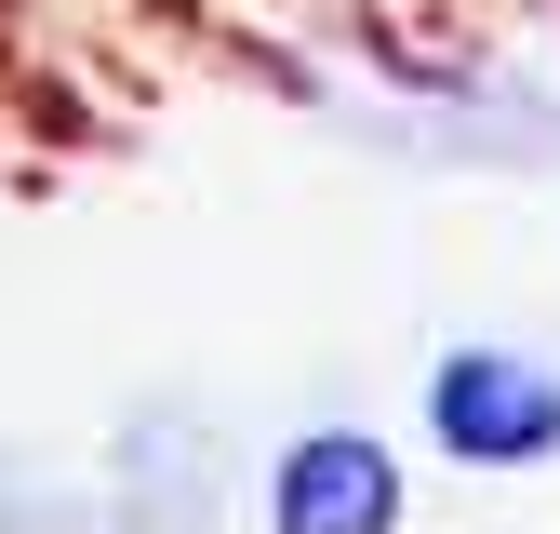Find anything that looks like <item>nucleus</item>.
Here are the masks:
<instances>
[{"instance_id": "f257e3e1", "label": "nucleus", "mask_w": 560, "mask_h": 534, "mask_svg": "<svg viewBox=\"0 0 560 534\" xmlns=\"http://www.w3.org/2000/svg\"><path fill=\"white\" fill-rule=\"evenodd\" d=\"M413 441L467 481H534L560 467V348L534 334H454L413 374Z\"/></svg>"}, {"instance_id": "f03ea898", "label": "nucleus", "mask_w": 560, "mask_h": 534, "mask_svg": "<svg viewBox=\"0 0 560 534\" xmlns=\"http://www.w3.org/2000/svg\"><path fill=\"white\" fill-rule=\"evenodd\" d=\"M413 521V454L361 415L280 428L254 467V534H400Z\"/></svg>"}]
</instances>
